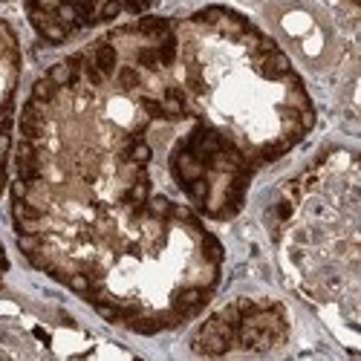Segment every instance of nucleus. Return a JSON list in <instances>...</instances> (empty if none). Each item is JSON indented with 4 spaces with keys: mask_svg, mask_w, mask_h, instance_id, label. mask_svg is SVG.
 Wrapping results in <instances>:
<instances>
[{
    "mask_svg": "<svg viewBox=\"0 0 361 361\" xmlns=\"http://www.w3.org/2000/svg\"><path fill=\"white\" fill-rule=\"evenodd\" d=\"M0 4H4V0H0Z\"/></svg>",
    "mask_w": 361,
    "mask_h": 361,
    "instance_id": "obj_8",
    "label": "nucleus"
},
{
    "mask_svg": "<svg viewBox=\"0 0 361 361\" xmlns=\"http://www.w3.org/2000/svg\"><path fill=\"white\" fill-rule=\"evenodd\" d=\"M165 168L176 194L214 223H228L243 212L257 173L243 150L197 113L173 136Z\"/></svg>",
    "mask_w": 361,
    "mask_h": 361,
    "instance_id": "obj_4",
    "label": "nucleus"
},
{
    "mask_svg": "<svg viewBox=\"0 0 361 361\" xmlns=\"http://www.w3.org/2000/svg\"><path fill=\"white\" fill-rule=\"evenodd\" d=\"M358 159L347 147H326L292 176L269 208V231L292 289L336 315L355 341L358 329Z\"/></svg>",
    "mask_w": 361,
    "mask_h": 361,
    "instance_id": "obj_3",
    "label": "nucleus"
},
{
    "mask_svg": "<svg viewBox=\"0 0 361 361\" xmlns=\"http://www.w3.org/2000/svg\"><path fill=\"white\" fill-rule=\"evenodd\" d=\"M176 75L197 116L255 168L283 159L315 128L312 96L286 52L231 6L176 20Z\"/></svg>",
    "mask_w": 361,
    "mask_h": 361,
    "instance_id": "obj_2",
    "label": "nucleus"
},
{
    "mask_svg": "<svg viewBox=\"0 0 361 361\" xmlns=\"http://www.w3.org/2000/svg\"><path fill=\"white\" fill-rule=\"evenodd\" d=\"M292 321L281 300L237 298L208 315L188 341L194 355H272L289 344Z\"/></svg>",
    "mask_w": 361,
    "mask_h": 361,
    "instance_id": "obj_5",
    "label": "nucleus"
},
{
    "mask_svg": "<svg viewBox=\"0 0 361 361\" xmlns=\"http://www.w3.org/2000/svg\"><path fill=\"white\" fill-rule=\"evenodd\" d=\"M18 84H20V41L15 26L0 18V194H4L9 183Z\"/></svg>",
    "mask_w": 361,
    "mask_h": 361,
    "instance_id": "obj_7",
    "label": "nucleus"
},
{
    "mask_svg": "<svg viewBox=\"0 0 361 361\" xmlns=\"http://www.w3.org/2000/svg\"><path fill=\"white\" fill-rule=\"evenodd\" d=\"M150 6L154 0H23L29 26L49 47H61L125 15H142Z\"/></svg>",
    "mask_w": 361,
    "mask_h": 361,
    "instance_id": "obj_6",
    "label": "nucleus"
},
{
    "mask_svg": "<svg viewBox=\"0 0 361 361\" xmlns=\"http://www.w3.org/2000/svg\"><path fill=\"white\" fill-rule=\"evenodd\" d=\"M191 118L176 20L154 15L52 64L20 110L9 191L20 255L139 336L191 321L223 278V243L165 168Z\"/></svg>",
    "mask_w": 361,
    "mask_h": 361,
    "instance_id": "obj_1",
    "label": "nucleus"
},
{
    "mask_svg": "<svg viewBox=\"0 0 361 361\" xmlns=\"http://www.w3.org/2000/svg\"><path fill=\"white\" fill-rule=\"evenodd\" d=\"M353 4H355V0H353Z\"/></svg>",
    "mask_w": 361,
    "mask_h": 361,
    "instance_id": "obj_9",
    "label": "nucleus"
}]
</instances>
